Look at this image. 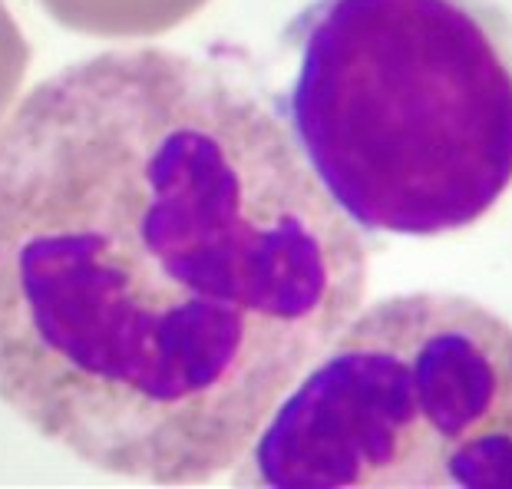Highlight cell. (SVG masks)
Listing matches in <instances>:
<instances>
[{"label": "cell", "instance_id": "1", "mask_svg": "<svg viewBox=\"0 0 512 489\" xmlns=\"http://www.w3.org/2000/svg\"><path fill=\"white\" fill-rule=\"evenodd\" d=\"M364 291L357 225L212 63L103 50L0 126V404L93 470H235Z\"/></svg>", "mask_w": 512, "mask_h": 489}, {"label": "cell", "instance_id": "2", "mask_svg": "<svg viewBox=\"0 0 512 489\" xmlns=\"http://www.w3.org/2000/svg\"><path fill=\"white\" fill-rule=\"evenodd\" d=\"M278 116L370 235L470 228L512 186V17L493 0H311Z\"/></svg>", "mask_w": 512, "mask_h": 489}, {"label": "cell", "instance_id": "3", "mask_svg": "<svg viewBox=\"0 0 512 489\" xmlns=\"http://www.w3.org/2000/svg\"><path fill=\"white\" fill-rule=\"evenodd\" d=\"M235 470L261 489H512V324L440 291L370 304Z\"/></svg>", "mask_w": 512, "mask_h": 489}]
</instances>
